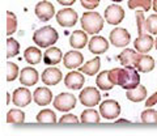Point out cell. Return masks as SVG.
Here are the masks:
<instances>
[{
	"instance_id": "1",
	"label": "cell",
	"mask_w": 157,
	"mask_h": 136,
	"mask_svg": "<svg viewBox=\"0 0 157 136\" xmlns=\"http://www.w3.org/2000/svg\"><path fill=\"white\" fill-rule=\"evenodd\" d=\"M110 80L114 85L123 89H134L140 84L139 71L134 66H123V68H113L109 71Z\"/></svg>"
},
{
	"instance_id": "2",
	"label": "cell",
	"mask_w": 157,
	"mask_h": 136,
	"mask_svg": "<svg viewBox=\"0 0 157 136\" xmlns=\"http://www.w3.org/2000/svg\"><path fill=\"white\" fill-rule=\"evenodd\" d=\"M81 28L82 30H85L88 34L96 36L104 29V17L101 16L98 12H85L81 16Z\"/></svg>"
},
{
	"instance_id": "3",
	"label": "cell",
	"mask_w": 157,
	"mask_h": 136,
	"mask_svg": "<svg viewBox=\"0 0 157 136\" xmlns=\"http://www.w3.org/2000/svg\"><path fill=\"white\" fill-rule=\"evenodd\" d=\"M58 38L59 34L52 26H43L33 34V41L38 47H50L55 45Z\"/></svg>"
},
{
	"instance_id": "4",
	"label": "cell",
	"mask_w": 157,
	"mask_h": 136,
	"mask_svg": "<svg viewBox=\"0 0 157 136\" xmlns=\"http://www.w3.org/2000/svg\"><path fill=\"white\" fill-rule=\"evenodd\" d=\"M52 105L56 110L62 111V113H66V111H70L76 106V97L72 93H68V92L60 93L54 98Z\"/></svg>"
},
{
	"instance_id": "5",
	"label": "cell",
	"mask_w": 157,
	"mask_h": 136,
	"mask_svg": "<svg viewBox=\"0 0 157 136\" xmlns=\"http://www.w3.org/2000/svg\"><path fill=\"white\" fill-rule=\"evenodd\" d=\"M78 100L86 108H93L100 104L101 101V94L100 90L97 88H93V86H88V88H84L80 92V96H78Z\"/></svg>"
},
{
	"instance_id": "6",
	"label": "cell",
	"mask_w": 157,
	"mask_h": 136,
	"mask_svg": "<svg viewBox=\"0 0 157 136\" xmlns=\"http://www.w3.org/2000/svg\"><path fill=\"white\" fill-rule=\"evenodd\" d=\"M56 21L60 26H64V28H71V26H75L76 22L78 20V16H77V12L72 8H63L60 9L58 13H56Z\"/></svg>"
},
{
	"instance_id": "7",
	"label": "cell",
	"mask_w": 157,
	"mask_h": 136,
	"mask_svg": "<svg viewBox=\"0 0 157 136\" xmlns=\"http://www.w3.org/2000/svg\"><path fill=\"white\" fill-rule=\"evenodd\" d=\"M100 114L107 120H113L119 116L121 105L114 100H105L100 105Z\"/></svg>"
},
{
	"instance_id": "8",
	"label": "cell",
	"mask_w": 157,
	"mask_h": 136,
	"mask_svg": "<svg viewBox=\"0 0 157 136\" xmlns=\"http://www.w3.org/2000/svg\"><path fill=\"white\" fill-rule=\"evenodd\" d=\"M110 42L111 45H114L115 47H127L128 43L131 42V36L130 33L123 28H115L110 32Z\"/></svg>"
},
{
	"instance_id": "9",
	"label": "cell",
	"mask_w": 157,
	"mask_h": 136,
	"mask_svg": "<svg viewBox=\"0 0 157 136\" xmlns=\"http://www.w3.org/2000/svg\"><path fill=\"white\" fill-rule=\"evenodd\" d=\"M34 12H36V16L42 22L51 20V18L55 16V8H54L52 4L50 2H47V0H41L36 6V8H34Z\"/></svg>"
},
{
	"instance_id": "10",
	"label": "cell",
	"mask_w": 157,
	"mask_h": 136,
	"mask_svg": "<svg viewBox=\"0 0 157 136\" xmlns=\"http://www.w3.org/2000/svg\"><path fill=\"white\" fill-rule=\"evenodd\" d=\"M124 18V9L121 6L111 4L105 9V20L110 25H119Z\"/></svg>"
},
{
	"instance_id": "11",
	"label": "cell",
	"mask_w": 157,
	"mask_h": 136,
	"mask_svg": "<svg viewBox=\"0 0 157 136\" xmlns=\"http://www.w3.org/2000/svg\"><path fill=\"white\" fill-rule=\"evenodd\" d=\"M84 82H85L84 75L80 71H71L64 77V85L68 89H72V90L81 89L84 86Z\"/></svg>"
},
{
	"instance_id": "12",
	"label": "cell",
	"mask_w": 157,
	"mask_h": 136,
	"mask_svg": "<svg viewBox=\"0 0 157 136\" xmlns=\"http://www.w3.org/2000/svg\"><path fill=\"white\" fill-rule=\"evenodd\" d=\"M153 45H155V40H153V37H152V34H149V33L141 34V36L137 37L134 42L135 50L141 52V54L149 52L152 48H153Z\"/></svg>"
},
{
	"instance_id": "13",
	"label": "cell",
	"mask_w": 157,
	"mask_h": 136,
	"mask_svg": "<svg viewBox=\"0 0 157 136\" xmlns=\"http://www.w3.org/2000/svg\"><path fill=\"white\" fill-rule=\"evenodd\" d=\"M12 102L18 108H25L32 102V93L30 90L25 88V85L22 88H17L13 92L12 96Z\"/></svg>"
},
{
	"instance_id": "14",
	"label": "cell",
	"mask_w": 157,
	"mask_h": 136,
	"mask_svg": "<svg viewBox=\"0 0 157 136\" xmlns=\"http://www.w3.org/2000/svg\"><path fill=\"white\" fill-rule=\"evenodd\" d=\"M18 80L22 85L25 86H32V85H36L38 80H39V75L36 68H32V67H25L22 68L21 72H20V76H18Z\"/></svg>"
},
{
	"instance_id": "15",
	"label": "cell",
	"mask_w": 157,
	"mask_h": 136,
	"mask_svg": "<svg viewBox=\"0 0 157 136\" xmlns=\"http://www.w3.org/2000/svg\"><path fill=\"white\" fill-rule=\"evenodd\" d=\"M82 63H84V56H82L80 51L72 50V51H68L67 54L63 56V64H64V67L68 68V70L81 67Z\"/></svg>"
},
{
	"instance_id": "16",
	"label": "cell",
	"mask_w": 157,
	"mask_h": 136,
	"mask_svg": "<svg viewBox=\"0 0 157 136\" xmlns=\"http://www.w3.org/2000/svg\"><path fill=\"white\" fill-rule=\"evenodd\" d=\"M155 66H156V62H155L153 58L147 55V54H141V52H139V55L136 58V62L134 64V67L136 70L139 72H143V74L151 72L155 68Z\"/></svg>"
},
{
	"instance_id": "17",
	"label": "cell",
	"mask_w": 157,
	"mask_h": 136,
	"mask_svg": "<svg viewBox=\"0 0 157 136\" xmlns=\"http://www.w3.org/2000/svg\"><path fill=\"white\" fill-rule=\"evenodd\" d=\"M63 80V74L62 71L56 67H50L46 68L42 72V81L46 85H56Z\"/></svg>"
},
{
	"instance_id": "18",
	"label": "cell",
	"mask_w": 157,
	"mask_h": 136,
	"mask_svg": "<svg viewBox=\"0 0 157 136\" xmlns=\"http://www.w3.org/2000/svg\"><path fill=\"white\" fill-rule=\"evenodd\" d=\"M33 101L38 106H47L52 101V92L48 88H46V86H39V88L34 90Z\"/></svg>"
},
{
	"instance_id": "19",
	"label": "cell",
	"mask_w": 157,
	"mask_h": 136,
	"mask_svg": "<svg viewBox=\"0 0 157 136\" xmlns=\"http://www.w3.org/2000/svg\"><path fill=\"white\" fill-rule=\"evenodd\" d=\"M88 47H89V51L94 55H100L104 54V52L107 51L109 48V42H107L104 37L101 36H94L92 37V40L88 43Z\"/></svg>"
},
{
	"instance_id": "20",
	"label": "cell",
	"mask_w": 157,
	"mask_h": 136,
	"mask_svg": "<svg viewBox=\"0 0 157 136\" xmlns=\"http://www.w3.org/2000/svg\"><path fill=\"white\" fill-rule=\"evenodd\" d=\"M63 54L60 51V48L58 47H47V50L43 54V62L47 66H56L62 62Z\"/></svg>"
},
{
	"instance_id": "21",
	"label": "cell",
	"mask_w": 157,
	"mask_h": 136,
	"mask_svg": "<svg viewBox=\"0 0 157 136\" xmlns=\"http://www.w3.org/2000/svg\"><path fill=\"white\" fill-rule=\"evenodd\" d=\"M88 33L85 30H75L70 37V45L73 48H84L88 45Z\"/></svg>"
},
{
	"instance_id": "22",
	"label": "cell",
	"mask_w": 157,
	"mask_h": 136,
	"mask_svg": "<svg viewBox=\"0 0 157 136\" xmlns=\"http://www.w3.org/2000/svg\"><path fill=\"white\" fill-rule=\"evenodd\" d=\"M137 55H139V51L132 50V48H124V50L117 56V59L119 60L122 66H134Z\"/></svg>"
},
{
	"instance_id": "23",
	"label": "cell",
	"mask_w": 157,
	"mask_h": 136,
	"mask_svg": "<svg viewBox=\"0 0 157 136\" xmlns=\"http://www.w3.org/2000/svg\"><path fill=\"white\" fill-rule=\"evenodd\" d=\"M100 67H101V60H100V58L96 56L93 59H90L89 62L84 63L81 67H78V71L88 76H94L100 71Z\"/></svg>"
},
{
	"instance_id": "24",
	"label": "cell",
	"mask_w": 157,
	"mask_h": 136,
	"mask_svg": "<svg viewBox=\"0 0 157 136\" xmlns=\"http://www.w3.org/2000/svg\"><path fill=\"white\" fill-rule=\"evenodd\" d=\"M126 97L131 102H141L147 98V88L144 85H137L134 89H128L126 92Z\"/></svg>"
},
{
	"instance_id": "25",
	"label": "cell",
	"mask_w": 157,
	"mask_h": 136,
	"mask_svg": "<svg viewBox=\"0 0 157 136\" xmlns=\"http://www.w3.org/2000/svg\"><path fill=\"white\" fill-rule=\"evenodd\" d=\"M24 58H25V60L29 64H32V66L38 64L42 60V51L38 47H28L24 51Z\"/></svg>"
},
{
	"instance_id": "26",
	"label": "cell",
	"mask_w": 157,
	"mask_h": 136,
	"mask_svg": "<svg viewBox=\"0 0 157 136\" xmlns=\"http://www.w3.org/2000/svg\"><path fill=\"white\" fill-rule=\"evenodd\" d=\"M96 84H97L98 88L102 89V90H110V89H113L114 84H113V81L110 80L109 71L101 72V74L97 76V79H96Z\"/></svg>"
},
{
	"instance_id": "27",
	"label": "cell",
	"mask_w": 157,
	"mask_h": 136,
	"mask_svg": "<svg viewBox=\"0 0 157 136\" xmlns=\"http://www.w3.org/2000/svg\"><path fill=\"white\" fill-rule=\"evenodd\" d=\"M100 113L97 110H93V109H88L84 110L81 113V120L80 122L82 123H98L100 122Z\"/></svg>"
},
{
	"instance_id": "28",
	"label": "cell",
	"mask_w": 157,
	"mask_h": 136,
	"mask_svg": "<svg viewBox=\"0 0 157 136\" xmlns=\"http://www.w3.org/2000/svg\"><path fill=\"white\" fill-rule=\"evenodd\" d=\"M37 122H39V123H55L56 122V115L50 109L41 110L37 114Z\"/></svg>"
},
{
	"instance_id": "29",
	"label": "cell",
	"mask_w": 157,
	"mask_h": 136,
	"mask_svg": "<svg viewBox=\"0 0 157 136\" xmlns=\"http://www.w3.org/2000/svg\"><path fill=\"white\" fill-rule=\"evenodd\" d=\"M8 123H24L25 122V113L18 109H11L7 113Z\"/></svg>"
},
{
	"instance_id": "30",
	"label": "cell",
	"mask_w": 157,
	"mask_h": 136,
	"mask_svg": "<svg viewBox=\"0 0 157 136\" xmlns=\"http://www.w3.org/2000/svg\"><path fill=\"white\" fill-rule=\"evenodd\" d=\"M143 30H144V33H149L152 36H156L157 34V13L151 14L149 17L145 18Z\"/></svg>"
},
{
	"instance_id": "31",
	"label": "cell",
	"mask_w": 157,
	"mask_h": 136,
	"mask_svg": "<svg viewBox=\"0 0 157 136\" xmlns=\"http://www.w3.org/2000/svg\"><path fill=\"white\" fill-rule=\"evenodd\" d=\"M152 3H153V0H128V3H127V6H128L130 9H143L144 12L149 11L152 8Z\"/></svg>"
},
{
	"instance_id": "32",
	"label": "cell",
	"mask_w": 157,
	"mask_h": 136,
	"mask_svg": "<svg viewBox=\"0 0 157 136\" xmlns=\"http://www.w3.org/2000/svg\"><path fill=\"white\" fill-rule=\"evenodd\" d=\"M17 30V17L11 11H7V36L11 37Z\"/></svg>"
},
{
	"instance_id": "33",
	"label": "cell",
	"mask_w": 157,
	"mask_h": 136,
	"mask_svg": "<svg viewBox=\"0 0 157 136\" xmlns=\"http://www.w3.org/2000/svg\"><path fill=\"white\" fill-rule=\"evenodd\" d=\"M20 54V43L12 37L7 40V58H13Z\"/></svg>"
},
{
	"instance_id": "34",
	"label": "cell",
	"mask_w": 157,
	"mask_h": 136,
	"mask_svg": "<svg viewBox=\"0 0 157 136\" xmlns=\"http://www.w3.org/2000/svg\"><path fill=\"white\" fill-rule=\"evenodd\" d=\"M20 76V70L16 63L13 62H8L7 63V81L12 82L13 80H16Z\"/></svg>"
},
{
	"instance_id": "35",
	"label": "cell",
	"mask_w": 157,
	"mask_h": 136,
	"mask_svg": "<svg viewBox=\"0 0 157 136\" xmlns=\"http://www.w3.org/2000/svg\"><path fill=\"white\" fill-rule=\"evenodd\" d=\"M141 122L144 123H157V111L156 110H144L141 113Z\"/></svg>"
},
{
	"instance_id": "36",
	"label": "cell",
	"mask_w": 157,
	"mask_h": 136,
	"mask_svg": "<svg viewBox=\"0 0 157 136\" xmlns=\"http://www.w3.org/2000/svg\"><path fill=\"white\" fill-rule=\"evenodd\" d=\"M136 26H137V33H139V36L141 34H144V22H145V17H144V11L141 9V11H136Z\"/></svg>"
},
{
	"instance_id": "37",
	"label": "cell",
	"mask_w": 157,
	"mask_h": 136,
	"mask_svg": "<svg viewBox=\"0 0 157 136\" xmlns=\"http://www.w3.org/2000/svg\"><path fill=\"white\" fill-rule=\"evenodd\" d=\"M100 2L101 0H80L81 6L86 8V9H94L100 6Z\"/></svg>"
},
{
	"instance_id": "38",
	"label": "cell",
	"mask_w": 157,
	"mask_h": 136,
	"mask_svg": "<svg viewBox=\"0 0 157 136\" xmlns=\"http://www.w3.org/2000/svg\"><path fill=\"white\" fill-rule=\"evenodd\" d=\"M59 122L62 124L63 123H78V119H77V116L73 115V114H66V115L62 116Z\"/></svg>"
},
{
	"instance_id": "39",
	"label": "cell",
	"mask_w": 157,
	"mask_h": 136,
	"mask_svg": "<svg viewBox=\"0 0 157 136\" xmlns=\"http://www.w3.org/2000/svg\"><path fill=\"white\" fill-rule=\"evenodd\" d=\"M157 104V92H155L151 97H148V100L145 101V108H152Z\"/></svg>"
},
{
	"instance_id": "40",
	"label": "cell",
	"mask_w": 157,
	"mask_h": 136,
	"mask_svg": "<svg viewBox=\"0 0 157 136\" xmlns=\"http://www.w3.org/2000/svg\"><path fill=\"white\" fill-rule=\"evenodd\" d=\"M75 2L76 0H58V3L62 4V6H72Z\"/></svg>"
},
{
	"instance_id": "41",
	"label": "cell",
	"mask_w": 157,
	"mask_h": 136,
	"mask_svg": "<svg viewBox=\"0 0 157 136\" xmlns=\"http://www.w3.org/2000/svg\"><path fill=\"white\" fill-rule=\"evenodd\" d=\"M152 8H153V11L157 13V0H153V3H152Z\"/></svg>"
},
{
	"instance_id": "42",
	"label": "cell",
	"mask_w": 157,
	"mask_h": 136,
	"mask_svg": "<svg viewBox=\"0 0 157 136\" xmlns=\"http://www.w3.org/2000/svg\"><path fill=\"white\" fill-rule=\"evenodd\" d=\"M115 123H130V120H127V119H118V120H115Z\"/></svg>"
},
{
	"instance_id": "43",
	"label": "cell",
	"mask_w": 157,
	"mask_h": 136,
	"mask_svg": "<svg viewBox=\"0 0 157 136\" xmlns=\"http://www.w3.org/2000/svg\"><path fill=\"white\" fill-rule=\"evenodd\" d=\"M7 98H8L7 100V104H9V101H11V100H9V98H11V97H9V93H7Z\"/></svg>"
},
{
	"instance_id": "44",
	"label": "cell",
	"mask_w": 157,
	"mask_h": 136,
	"mask_svg": "<svg viewBox=\"0 0 157 136\" xmlns=\"http://www.w3.org/2000/svg\"><path fill=\"white\" fill-rule=\"evenodd\" d=\"M111 2H114V3H121V2H123V0H111Z\"/></svg>"
},
{
	"instance_id": "45",
	"label": "cell",
	"mask_w": 157,
	"mask_h": 136,
	"mask_svg": "<svg viewBox=\"0 0 157 136\" xmlns=\"http://www.w3.org/2000/svg\"><path fill=\"white\" fill-rule=\"evenodd\" d=\"M155 48H156V50H157V38H156V40H155Z\"/></svg>"
}]
</instances>
